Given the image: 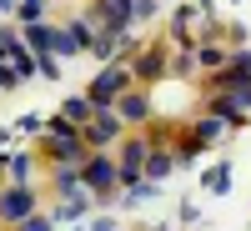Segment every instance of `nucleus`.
<instances>
[{"mask_svg": "<svg viewBox=\"0 0 251 231\" xmlns=\"http://www.w3.org/2000/svg\"><path fill=\"white\" fill-rule=\"evenodd\" d=\"M121 116H116V106H100L86 126H80V136H86V146H91V151H106V146H116L121 141Z\"/></svg>", "mask_w": 251, "mask_h": 231, "instance_id": "5", "label": "nucleus"}, {"mask_svg": "<svg viewBox=\"0 0 251 231\" xmlns=\"http://www.w3.org/2000/svg\"><path fill=\"white\" fill-rule=\"evenodd\" d=\"M196 60H201V71H206V76H211V71H221L226 60H231V46L221 40V30H216V35H201V40H196Z\"/></svg>", "mask_w": 251, "mask_h": 231, "instance_id": "9", "label": "nucleus"}, {"mask_svg": "<svg viewBox=\"0 0 251 231\" xmlns=\"http://www.w3.org/2000/svg\"><path fill=\"white\" fill-rule=\"evenodd\" d=\"M35 66H40V76H60V60H50V55H40Z\"/></svg>", "mask_w": 251, "mask_h": 231, "instance_id": "19", "label": "nucleus"}, {"mask_svg": "<svg viewBox=\"0 0 251 231\" xmlns=\"http://www.w3.org/2000/svg\"><path fill=\"white\" fill-rule=\"evenodd\" d=\"M15 231H55V216H35V211H30V216L20 221Z\"/></svg>", "mask_w": 251, "mask_h": 231, "instance_id": "18", "label": "nucleus"}, {"mask_svg": "<svg viewBox=\"0 0 251 231\" xmlns=\"http://www.w3.org/2000/svg\"><path fill=\"white\" fill-rule=\"evenodd\" d=\"M131 66H126V60H106V71H100V76H91V86H86V96L96 101V111L100 106H116V101H121V91L126 86H131Z\"/></svg>", "mask_w": 251, "mask_h": 231, "instance_id": "3", "label": "nucleus"}, {"mask_svg": "<svg viewBox=\"0 0 251 231\" xmlns=\"http://www.w3.org/2000/svg\"><path fill=\"white\" fill-rule=\"evenodd\" d=\"M201 186H206L211 196H226V191H231V166H226V161H216L211 171L201 176Z\"/></svg>", "mask_w": 251, "mask_h": 231, "instance_id": "14", "label": "nucleus"}, {"mask_svg": "<svg viewBox=\"0 0 251 231\" xmlns=\"http://www.w3.org/2000/svg\"><path fill=\"white\" fill-rule=\"evenodd\" d=\"M91 116H96V101L91 96H71L66 106H60V121H71V126H86Z\"/></svg>", "mask_w": 251, "mask_h": 231, "instance_id": "13", "label": "nucleus"}, {"mask_svg": "<svg viewBox=\"0 0 251 231\" xmlns=\"http://www.w3.org/2000/svg\"><path fill=\"white\" fill-rule=\"evenodd\" d=\"M30 211H35V191H30V186H10V191H0V221H5V226H20Z\"/></svg>", "mask_w": 251, "mask_h": 231, "instance_id": "8", "label": "nucleus"}, {"mask_svg": "<svg viewBox=\"0 0 251 231\" xmlns=\"http://www.w3.org/2000/svg\"><path fill=\"white\" fill-rule=\"evenodd\" d=\"M25 40H30V46H35L40 55H46V51H50V40H55V26H46V20H35V26L25 30Z\"/></svg>", "mask_w": 251, "mask_h": 231, "instance_id": "15", "label": "nucleus"}, {"mask_svg": "<svg viewBox=\"0 0 251 231\" xmlns=\"http://www.w3.org/2000/svg\"><path fill=\"white\" fill-rule=\"evenodd\" d=\"M46 161H55V166H80L86 161V136H80V126H71V121H50L46 126Z\"/></svg>", "mask_w": 251, "mask_h": 231, "instance_id": "1", "label": "nucleus"}, {"mask_svg": "<svg viewBox=\"0 0 251 231\" xmlns=\"http://www.w3.org/2000/svg\"><path fill=\"white\" fill-rule=\"evenodd\" d=\"M80 186H86L91 196H116L121 166H116L106 151H86V161H80Z\"/></svg>", "mask_w": 251, "mask_h": 231, "instance_id": "2", "label": "nucleus"}, {"mask_svg": "<svg viewBox=\"0 0 251 231\" xmlns=\"http://www.w3.org/2000/svg\"><path fill=\"white\" fill-rule=\"evenodd\" d=\"M176 146H166V141H156L151 146V161H146V181H166V176H171L176 171Z\"/></svg>", "mask_w": 251, "mask_h": 231, "instance_id": "11", "label": "nucleus"}, {"mask_svg": "<svg viewBox=\"0 0 251 231\" xmlns=\"http://www.w3.org/2000/svg\"><path fill=\"white\" fill-rule=\"evenodd\" d=\"M100 30H131L136 26V0H96L91 5Z\"/></svg>", "mask_w": 251, "mask_h": 231, "instance_id": "7", "label": "nucleus"}, {"mask_svg": "<svg viewBox=\"0 0 251 231\" xmlns=\"http://www.w3.org/2000/svg\"><path fill=\"white\" fill-rule=\"evenodd\" d=\"M151 131H136V136H126L121 141V156H116V166H121V186H136L141 176H146V161H151Z\"/></svg>", "mask_w": 251, "mask_h": 231, "instance_id": "4", "label": "nucleus"}, {"mask_svg": "<svg viewBox=\"0 0 251 231\" xmlns=\"http://www.w3.org/2000/svg\"><path fill=\"white\" fill-rule=\"evenodd\" d=\"M10 5H15V0H0V10H10Z\"/></svg>", "mask_w": 251, "mask_h": 231, "instance_id": "21", "label": "nucleus"}, {"mask_svg": "<svg viewBox=\"0 0 251 231\" xmlns=\"http://www.w3.org/2000/svg\"><path fill=\"white\" fill-rule=\"evenodd\" d=\"M91 231H116V221H111V216H100V221H96Z\"/></svg>", "mask_w": 251, "mask_h": 231, "instance_id": "20", "label": "nucleus"}, {"mask_svg": "<svg viewBox=\"0 0 251 231\" xmlns=\"http://www.w3.org/2000/svg\"><path fill=\"white\" fill-rule=\"evenodd\" d=\"M5 60H10V66H15V76H20V80H25V76L35 71V60H30V51H25V46H15V51H10Z\"/></svg>", "mask_w": 251, "mask_h": 231, "instance_id": "16", "label": "nucleus"}, {"mask_svg": "<svg viewBox=\"0 0 251 231\" xmlns=\"http://www.w3.org/2000/svg\"><path fill=\"white\" fill-rule=\"evenodd\" d=\"M186 131H191V136H196L201 146H216V141H221L226 131H231V121H226V116H216V111H206L201 121H191V126H186Z\"/></svg>", "mask_w": 251, "mask_h": 231, "instance_id": "12", "label": "nucleus"}, {"mask_svg": "<svg viewBox=\"0 0 251 231\" xmlns=\"http://www.w3.org/2000/svg\"><path fill=\"white\" fill-rule=\"evenodd\" d=\"M131 76H136V86H156L161 76H171V46H161V40L156 46H141Z\"/></svg>", "mask_w": 251, "mask_h": 231, "instance_id": "6", "label": "nucleus"}, {"mask_svg": "<svg viewBox=\"0 0 251 231\" xmlns=\"http://www.w3.org/2000/svg\"><path fill=\"white\" fill-rule=\"evenodd\" d=\"M116 116L126 121V126H146L151 121V91H121V101H116Z\"/></svg>", "mask_w": 251, "mask_h": 231, "instance_id": "10", "label": "nucleus"}, {"mask_svg": "<svg viewBox=\"0 0 251 231\" xmlns=\"http://www.w3.org/2000/svg\"><path fill=\"white\" fill-rule=\"evenodd\" d=\"M30 166H35V156H10V181L25 186V181H30Z\"/></svg>", "mask_w": 251, "mask_h": 231, "instance_id": "17", "label": "nucleus"}]
</instances>
